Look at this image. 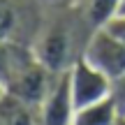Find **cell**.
Instances as JSON below:
<instances>
[{
  "instance_id": "6da1fadb",
  "label": "cell",
  "mask_w": 125,
  "mask_h": 125,
  "mask_svg": "<svg viewBox=\"0 0 125 125\" xmlns=\"http://www.w3.org/2000/svg\"><path fill=\"white\" fill-rule=\"evenodd\" d=\"M53 9L56 12L42 16L40 30L30 46L51 72H67L83 56L86 42L93 30L79 9H72V2L56 5Z\"/></svg>"
},
{
  "instance_id": "7a4b0ae2",
  "label": "cell",
  "mask_w": 125,
  "mask_h": 125,
  "mask_svg": "<svg viewBox=\"0 0 125 125\" xmlns=\"http://www.w3.org/2000/svg\"><path fill=\"white\" fill-rule=\"evenodd\" d=\"M83 58L102 70L114 83L125 81V42L116 37L109 28H97L88 37Z\"/></svg>"
},
{
  "instance_id": "3957f363",
  "label": "cell",
  "mask_w": 125,
  "mask_h": 125,
  "mask_svg": "<svg viewBox=\"0 0 125 125\" xmlns=\"http://www.w3.org/2000/svg\"><path fill=\"white\" fill-rule=\"evenodd\" d=\"M32 5L37 0H0V42L32 44L44 16Z\"/></svg>"
},
{
  "instance_id": "277c9868",
  "label": "cell",
  "mask_w": 125,
  "mask_h": 125,
  "mask_svg": "<svg viewBox=\"0 0 125 125\" xmlns=\"http://www.w3.org/2000/svg\"><path fill=\"white\" fill-rule=\"evenodd\" d=\"M67 74H70V88L76 109L93 104L97 100H104L114 95V90H116V83L102 70H97L93 62H88L83 56L67 70Z\"/></svg>"
},
{
  "instance_id": "5b68a950",
  "label": "cell",
  "mask_w": 125,
  "mask_h": 125,
  "mask_svg": "<svg viewBox=\"0 0 125 125\" xmlns=\"http://www.w3.org/2000/svg\"><path fill=\"white\" fill-rule=\"evenodd\" d=\"M44 125H72L74 118V97H72V88H70V74L67 72H58L53 76L46 97L40 104Z\"/></svg>"
},
{
  "instance_id": "8992f818",
  "label": "cell",
  "mask_w": 125,
  "mask_h": 125,
  "mask_svg": "<svg viewBox=\"0 0 125 125\" xmlns=\"http://www.w3.org/2000/svg\"><path fill=\"white\" fill-rule=\"evenodd\" d=\"M123 123H125L123 107L116 95H109L104 100L76 109L74 118H72V125H123Z\"/></svg>"
},
{
  "instance_id": "52a82bcc",
  "label": "cell",
  "mask_w": 125,
  "mask_h": 125,
  "mask_svg": "<svg viewBox=\"0 0 125 125\" xmlns=\"http://www.w3.org/2000/svg\"><path fill=\"white\" fill-rule=\"evenodd\" d=\"M0 118H2V125H44L37 104L23 102L9 93H5L0 100Z\"/></svg>"
},
{
  "instance_id": "ba28073f",
  "label": "cell",
  "mask_w": 125,
  "mask_h": 125,
  "mask_svg": "<svg viewBox=\"0 0 125 125\" xmlns=\"http://www.w3.org/2000/svg\"><path fill=\"white\" fill-rule=\"evenodd\" d=\"M118 5H121V0H81V5L76 9L81 12V16L88 23L90 30H97V28H104L109 21L116 19Z\"/></svg>"
},
{
  "instance_id": "9c48e42d",
  "label": "cell",
  "mask_w": 125,
  "mask_h": 125,
  "mask_svg": "<svg viewBox=\"0 0 125 125\" xmlns=\"http://www.w3.org/2000/svg\"><path fill=\"white\" fill-rule=\"evenodd\" d=\"M104 28H109L116 37H121V40L125 42V16H116L114 21H109Z\"/></svg>"
},
{
  "instance_id": "30bf717a",
  "label": "cell",
  "mask_w": 125,
  "mask_h": 125,
  "mask_svg": "<svg viewBox=\"0 0 125 125\" xmlns=\"http://www.w3.org/2000/svg\"><path fill=\"white\" fill-rule=\"evenodd\" d=\"M114 95L118 97V102H121V107H123V116H125V83H118L116 90H114Z\"/></svg>"
},
{
  "instance_id": "8fae6325",
  "label": "cell",
  "mask_w": 125,
  "mask_h": 125,
  "mask_svg": "<svg viewBox=\"0 0 125 125\" xmlns=\"http://www.w3.org/2000/svg\"><path fill=\"white\" fill-rule=\"evenodd\" d=\"M42 7H56V5H70L72 0H37Z\"/></svg>"
},
{
  "instance_id": "7c38bea8",
  "label": "cell",
  "mask_w": 125,
  "mask_h": 125,
  "mask_svg": "<svg viewBox=\"0 0 125 125\" xmlns=\"http://www.w3.org/2000/svg\"><path fill=\"white\" fill-rule=\"evenodd\" d=\"M116 16H125V0H121V5H118V14Z\"/></svg>"
},
{
  "instance_id": "4fadbf2b",
  "label": "cell",
  "mask_w": 125,
  "mask_h": 125,
  "mask_svg": "<svg viewBox=\"0 0 125 125\" xmlns=\"http://www.w3.org/2000/svg\"><path fill=\"white\" fill-rule=\"evenodd\" d=\"M2 95H5V88H2V83H0V100H2Z\"/></svg>"
},
{
  "instance_id": "5bb4252c",
  "label": "cell",
  "mask_w": 125,
  "mask_h": 125,
  "mask_svg": "<svg viewBox=\"0 0 125 125\" xmlns=\"http://www.w3.org/2000/svg\"><path fill=\"white\" fill-rule=\"evenodd\" d=\"M0 125H2V118H0Z\"/></svg>"
},
{
  "instance_id": "9a60e30c",
  "label": "cell",
  "mask_w": 125,
  "mask_h": 125,
  "mask_svg": "<svg viewBox=\"0 0 125 125\" xmlns=\"http://www.w3.org/2000/svg\"><path fill=\"white\" fill-rule=\"evenodd\" d=\"M121 83H125V81H121ZM116 86H118V83H116Z\"/></svg>"
},
{
  "instance_id": "2e32d148",
  "label": "cell",
  "mask_w": 125,
  "mask_h": 125,
  "mask_svg": "<svg viewBox=\"0 0 125 125\" xmlns=\"http://www.w3.org/2000/svg\"><path fill=\"white\" fill-rule=\"evenodd\" d=\"M123 125H125V123H123Z\"/></svg>"
}]
</instances>
